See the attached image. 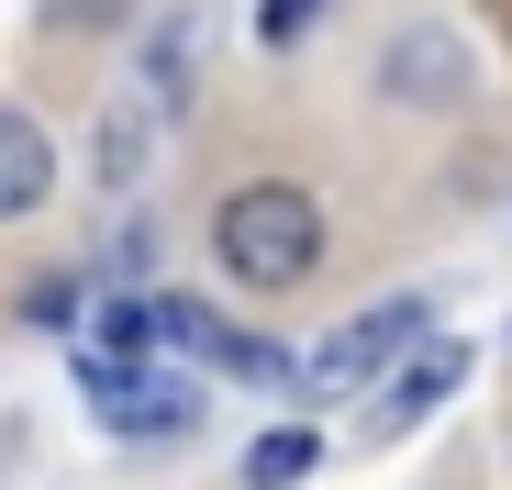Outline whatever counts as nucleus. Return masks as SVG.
Instances as JSON below:
<instances>
[{"label": "nucleus", "instance_id": "8", "mask_svg": "<svg viewBox=\"0 0 512 490\" xmlns=\"http://www.w3.org/2000/svg\"><path fill=\"white\" fill-rule=\"evenodd\" d=\"M312 468H323V435L312 424H268V435L245 446V490H301Z\"/></svg>", "mask_w": 512, "mask_h": 490}, {"label": "nucleus", "instance_id": "4", "mask_svg": "<svg viewBox=\"0 0 512 490\" xmlns=\"http://www.w3.org/2000/svg\"><path fill=\"white\" fill-rule=\"evenodd\" d=\"M90 401H101L112 435H179V424L201 413L190 379H145V368H101V357H90Z\"/></svg>", "mask_w": 512, "mask_h": 490}, {"label": "nucleus", "instance_id": "6", "mask_svg": "<svg viewBox=\"0 0 512 490\" xmlns=\"http://www.w3.org/2000/svg\"><path fill=\"white\" fill-rule=\"evenodd\" d=\"M167 123H179V101H167L156 78H134V90H123V101L101 112V179H112V190L156 168V134H167Z\"/></svg>", "mask_w": 512, "mask_h": 490}, {"label": "nucleus", "instance_id": "10", "mask_svg": "<svg viewBox=\"0 0 512 490\" xmlns=\"http://www.w3.org/2000/svg\"><path fill=\"white\" fill-rule=\"evenodd\" d=\"M401 90H423V101H446V90H457V67H446V34H412V45H401Z\"/></svg>", "mask_w": 512, "mask_h": 490}, {"label": "nucleus", "instance_id": "3", "mask_svg": "<svg viewBox=\"0 0 512 490\" xmlns=\"http://www.w3.org/2000/svg\"><path fill=\"white\" fill-rule=\"evenodd\" d=\"M457 379H468V346H457V335H423V346H412V357L368 390V435H412V424L435 413Z\"/></svg>", "mask_w": 512, "mask_h": 490}, {"label": "nucleus", "instance_id": "2", "mask_svg": "<svg viewBox=\"0 0 512 490\" xmlns=\"http://www.w3.org/2000/svg\"><path fill=\"white\" fill-rule=\"evenodd\" d=\"M423 335H435V312H423V301H368V312H346V323H334V335L301 357V401H357V390H379Z\"/></svg>", "mask_w": 512, "mask_h": 490}, {"label": "nucleus", "instance_id": "5", "mask_svg": "<svg viewBox=\"0 0 512 490\" xmlns=\"http://www.w3.org/2000/svg\"><path fill=\"white\" fill-rule=\"evenodd\" d=\"M156 312H167V346L201 357V368H223V379H301L279 346H256V335H234V323H212L201 301H156Z\"/></svg>", "mask_w": 512, "mask_h": 490}, {"label": "nucleus", "instance_id": "7", "mask_svg": "<svg viewBox=\"0 0 512 490\" xmlns=\"http://www.w3.org/2000/svg\"><path fill=\"white\" fill-rule=\"evenodd\" d=\"M45 190H56V145H45V123H34V112H0V223L34 212Z\"/></svg>", "mask_w": 512, "mask_h": 490}, {"label": "nucleus", "instance_id": "9", "mask_svg": "<svg viewBox=\"0 0 512 490\" xmlns=\"http://www.w3.org/2000/svg\"><path fill=\"white\" fill-rule=\"evenodd\" d=\"M156 335H167L156 301H101V312H90V357H101V368H145Z\"/></svg>", "mask_w": 512, "mask_h": 490}, {"label": "nucleus", "instance_id": "12", "mask_svg": "<svg viewBox=\"0 0 512 490\" xmlns=\"http://www.w3.org/2000/svg\"><path fill=\"white\" fill-rule=\"evenodd\" d=\"M45 12H56V23H112L123 0H45Z\"/></svg>", "mask_w": 512, "mask_h": 490}, {"label": "nucleus", "instance_id": "11", "mask_svg": "<svg viewBox=\"0 0 512 490\" xmlns=\"http://www.w3.org/2000/svg\"><path fill=\"white\" fill-rule=\"evenodd\" d=\"M312 23H323V0H256V45H268V56H290Z\"/></svg>", "mask_w": 512, "mask_h": 490}, {"label": "nucleus", "instance_id": "1", "mask_svg": "<svg viewBox=\"0 0 512 490\" xmlns=\"http://www.w3.org/2000/svg\"><path fill=\"white\" fill-rule=\"evenodd\" d=\"M212 257L245 279V290H301L323 268V201L290 190V179H245L223 212H212Z\"/></svg>", "mask_w": 512, "mask_h": 490}]
</instances>
